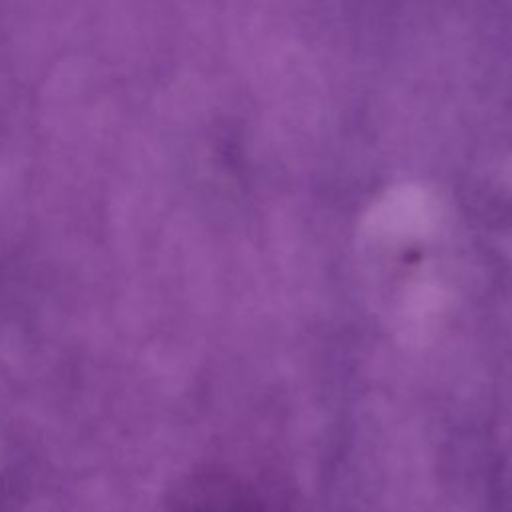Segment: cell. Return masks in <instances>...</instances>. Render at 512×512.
I'll return each mask as SVG.
<instances>
[{
  "label": "cell",
  "instance_id": "6da1fadb",
  "mask_svg": "<svg viewBox=\"0 0 512 512\" xmlns=\"http://www.w3.org/2000/svg\"><path fill=\"white\" fill-rule=\"evenodd\" d=\"M168 512H264V504L244 478L208 466L176 482L168 496Z\"/></svg>",
  "mask_w": 512,
  "mask_h": 512
}]
</instances>
